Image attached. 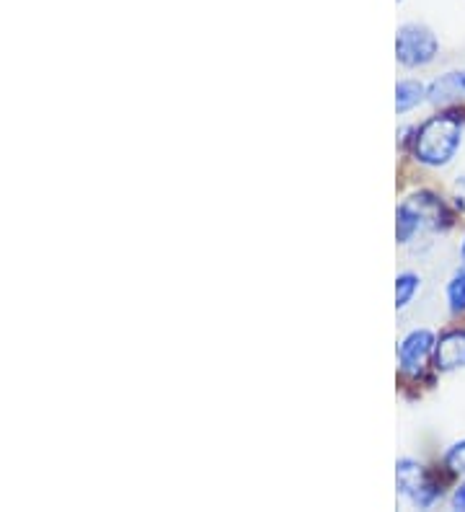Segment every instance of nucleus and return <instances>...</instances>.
Wrapping results in <instances>:
<instances>
[{
    "mask_svg": "<svg viewBox=\"0 0 465 512\" xmlns=\"http://www.w3.org/2000/svg\"><path fill=\"white\" fill-rule=\"evenodd\" d=\"M419 290V277L416 275H401L396 280V308H406Z\"/></svg>",
    "mask_w": 465,
    "mask_h": 512,
    "instance_id": "obj_10",
    "label": "nucleus"
},
{
    "mask_svg": "<svg viewBox=\"0 0 465 512\" xmlns=\"http://www.w3.org/2000/svg\"><path fill=\"white\" fill-rule=\"evenodd\" d=\"M434 347H437V339L429 329H416L411 331L409 337L403 339L401 347H398V360H401L403 373L419 375L427 368L429 357L434 355Z\"/></svg>",
    "mask_w": 465,
    "mask_h": 512,
    "instance_id": "obj_5",
    "label": "nucleus"
},
{
    "mask_svg": "<svg viewBox=\"0 0 465 512\" xmlns=\"http://www.w3.org/2000/svg\"><path fill=\"white\" fill-rule=\"evenodd\" d=\"M447 220H450V215H447L445 205L434 194H414V197H409V200L398 207L396 236L401 244H409L416 233L445 228Z\"/></svg>",
    "mask_w": 465,
    "mask_h": 512,
    "instance_id": "obj_2",
    "label": "nucleus"
},
{
    "mask_svg": "<svg viewBox=\"0 0 465 512\" xmlns=\"http://www.w3.org/2000/svg\"><path fill=\"white\" fill-rule=\"evenodd\" d=\"M460 256H463V262H465V238H463V249H460Z\"/></svg>",
    "mask_w": 465,
    "mask_h": 512,
    "instance_id": "obj_14",
    "label": "nucleus"
},
{
    "mask_svg": "<svg viewBox=\"0 0 465 512\" xmlns=\"http://www.w3.org/2000/svg\"><path fill=\"white\" fill-rule=\"evenodd\" d=\"M453 507H455V510H463L465 512V481H463V484H460L458 489H455Z\"/></svg>",
    "mask_w": 465,
    "mask_h": 512,
    "instance_id": "obj_13",
    "label": "nucleus"
},
{
    "mask_svg": "<svg viewBox=\"0 0 465 512\" xmlns=\"http://www.w3.org/2000/svg\"><path fill=\"white\" fill-rule=\"evenodd\" d=\"M447 303H450V311L453 313L465 311V269H460L458 275L450 280V285H447Z\"/></svg>",
    "mask_w": 465,
    "mask_h": 512,
    "instance_id": "obj_9",
    "label": "nucleus"
},
{
    "mask_svg": "<svg viewBox=\"0 0 465 512\" xmlns=\"http://www.w3.org/2000/svg\"><path fill=\"white\" fill-rule=\"evenodd\" d=\"M427 99V86L419 81H401L396 88V112L406 114Z\"/></svg>",
    "mask_w": 465,
    "mask_h": 512,
    "instance_id": "obj_8",
    "label": "nucleus"
},
{
    "mask_svg": "<svg viewBox=\"0 0 465 512\" xmlns=\"http://www.w3.org/2000/svg\"><path fill=\"white\" fill-rule=\"evenodd\" d=\"M396 479L401 494H406L416 507H429L437 497H440V492L434 489V484L427 479V474H424L422 463L411 461V458L398 461Z\"/></svg>",
    "mask_w": 465,
    "mask_h": 512,
    "instance_id": "obj_4",
    "label": "nucleus"
},
{
    "mask_svg": "<svg viewBox=\"0 0 465 512\" xmlns=\"http://www.w3.org/2000/svg\"><path fill=\"white\" fill-rule=\"evenodd\" d=\"M434 368L442 373L465 368V331H450L434 347Z\"/></svg>",
    "mask_w": 465,
    "mask_h": 512,
    "instance_id": "obj_6",
    "label": "nucleus"
},
{
    "mask_svg": "<svg viewBox=\"0 0 465 512\" xmlns=\"http://www.w3.org/2000/svg\"><path fill=\"white\" fill-rule=\"evenodd\" d=\"M445 463H447V469H450V471L465 474V440H460V443H455L453 448L447 450Z\"/></svg>",
    "mask_w": 465,
    "mask_h": 512,
    "instance_id": "obj_11",
    "label": "nucleus"
},
{
    "mask_svg": "<svg viewBox=\"0 0 465 512\" xmlns=\"http://www.w3.org/2000/svg\"><path fill=\"white\" fill-rule=\"evenodd\" d=\"M463 143V119L458 114H440L424 122L414 138V156L424 166H447Z\"/></svg>",
    "mask_w": 465,
    "mask_h": 512,
    "instance_id": "obj_1",
    "label": "nucleus"
},
{
    "mask_svg": "<svg viewBox=\"0 0 465 512\" xmlns=\"http://www.w3.org/2000/svg\"><path fill=\"white\" fill-rule=\"evenodd\" d=\"M453 200H455V205H458L460 210H463V213H465V174L458 176V182H455Z\"/></svg>",
    "mask_w": 465,
    "mask_h": 512,
    "instance_id": "obj_12",
    "label": "nucleus"
},
{
    "mask_svg": "<svg viewBox=\"0 0 465 512\" xmlns=\"http://www.w3.org/2000/svg\"><path fill=\"white\" fill-rule=\"evenodd\" d=\"M465 96V70H453V73L440 75L432 86L427 88V99L432 104H450Z\"/></svg>",
    "mask_w": 465,
    "mask_h": 512,
    "instance_id": "obj_7",
    "label": "nucleus"
},
{
    "mask_svg": "<svg viewBox=\"0 0 465 512\" xmlns=\"http://www.w3.org/2000/svg\"><path fill=\"white\" fill-rule=\"evenodd\" d=\"M437 50H440V42L427 26L406 24L398 29L396 57L406 68H424L437 57Z\"/></svg>",
    "mask_w": 465,
    "mask_h": 512,
    "instance_id": "obj_3",
    "label": "nucleus"
}]
</instances>
